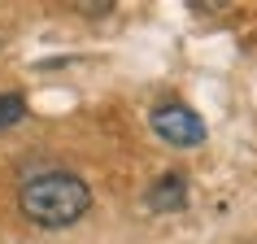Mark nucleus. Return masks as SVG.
<instances>
[{
    "label": "nucleus",
    "instance_id": "obj_1",
    "mask_svg": "<svg viewBox=\"0 0 257 244\" xmlns=\"http://www.w3.org/2000/svg\"><path fill=\"white\" fill-rule=\"evenodd\" d=\"M18 205L35 227L61 231V227H74L92 209V188H87V179L70 175V170H44V175H31L22 183Z\"/></svg>",
    "mask_w": 257,
    "mask_h": 244
},
{
    "label": "nucleus",
    "instance_id": "obj_2",
    "mask_svg": "<svg viewBox=\"0 0 257 244\" xmlns=\"http://www.w3.org/2000/svg\"><path fill=\"white\" fill-rule=\"evenodd\" d=\"M153 131L166 140V144H175V149H192V144H205V122L196 109L179 105V100H170V105H157L153 109Z\"/></svg>",
    "mask_w": 257,
    "mask_h": 244
},
{
    "label": "nucleus",
    "instance_id": "obj_3",
    "mask_svg": "<svg viewBox=\"0 0 257 244\" xmlns=\"http://www.w3.org/2000/svg\"><path fill=\"white\" fill-rule=\"evenodd\" d=\"M183 201H188V179H183V175L157 179L153 192H149V209H157V214H166V209H183Z\"/></svg>",
    "mask_w": 257,
    "mask_h": 244
},
{
    "label": "nucleus",
    "instance_id": "obj_4",
    "mask_svg": "<svg viewBox=\"0 0 257 244\" xmlns=\"http://www.w3.org/2000/svg\"><path fill=\"white\" fill-rule=\"evenodd\" d=\"M22 118H27V100H22L18 92H0V131L18 127Z\"/></svg>",
    "mask_w": 257,
    "mask_h": 244
}]
</instances>
